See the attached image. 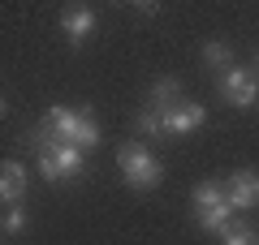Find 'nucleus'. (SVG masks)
<instances>
[{"label":"nucleus","mask_w":259,"mask_h":245,"mask_svg":"<svg viewBox=\"0 0 259 245\" xmlns=\"http://www.w3.org/2000/svg\"><path fill=\"white\" fill-rule=\"evenodd\" d=\"M225 198H229L233 211H246L259 202V172H233L229 185H225Z\"/></svg>","instance_id":"obj_6"},{"label":"nucleus","mask_w":259,"mask_h":245,"mask_svg":"<svg viewBox=\"0 0 259 245\" xmlns=\"http://www.w3.org/2000/svg\"><path fill=\"white\" fill-rule=\"evenodd\" d=\"M221 95H225V103H229V108H250V103L259 99V82H255V73L242 69V65H233V69L221 78Z\"/></svg>","instance_id":"obj_3"},{"label":"nucleus","mask_w":259,"mask_h":245,"mask_svg":"<svg viewBox=\"0 0 259 245\" xmlns=\"http://www.w3.org/2000/svg\"><path fill=\"white\" fill-rule=\"evenodd\" d=\"M44 125L52 129V138H61V142H78V112H74V108L56 103V108L48 112V120H44Z\"/></svg>","instance_id":"obj_8"},{"label":"nucleus","mask_w":259,"mask_h":245,"mask_svg":"<svg viewBox=\"0 0 259 245\" xmlns=\"http://www.w3.org/2000/svg\"><path fill=\"white\" fill-rule=\"evenodd\" d=\"M203 60L212 65V69H225V73L233 69V56H229V47H225V43H216V39H212V43H203Z\"/></svg>","instance_id":"obj_13"},{"label":"nucleus","mask_w":259,"mask_h":245,"mask_svg":"<svg viewBox=\"0 0 259 245\" xmlns=\"http://www.w3.org/2000/svg\"><path fill=\"white\" fill-rule=\"evenodd\" d=\"M26 228V211H22V202L18 207H5V232H22Z\"/></svg>","instance_id":"obj_16"},{"label":"nucleus","mask_w":259,"mask_h":245,"mask_svg":"<svg viewBox=\"0 0 259 245\" xmlns=\"http://www.w3.org/2000/svg\"><path fill=\"white\" fill-rule=\"evenodd\" d=\"M221 236H225V245H255V232H250V224H242V219H233Z\"/></svg>","instance_id":"obj_14"},{"label":"nucleus","mask_w":259,"mask_h":245,"mask_svg":"<svg viewBox=\"0 0 259 245\" xmlns=\"http://www.w3.org/2000/svg\"><path fill=\"white\" fill-rule=\"evenodd\" d=\"M22 194H26V172H22V163H5L0 168V198H5V207H18Z\"/></svg>","instance_id":"obj_7"},{"label":"nucleus","mask_w":259,"mask_h":245,"mask_svg":"<svg viewBox=\"0 0 259 245\" xmlns=\"http://www.w3.org/2000/svg\"><path fill=\"white\" fill-rule=\"evenodd\" d=\"M39 129H44V134H30V146L39 151V172H44V181H69V176H82V146L52 138L48 125H39Z\"/></svg>","instance_id":"obj_1"},{"label":"nucleus","mask_w":259,"mask_h":245,"mask_svg":"<svg viewBox=\"0 0 259 245\" xmlns=\"http://www.w3.org/2000/svg\"><path fill=\"white\" fill-rule=\"evenodd\" d=\"M95 142H100V125H95V116H91V112H78V142L74 146L87 151V146H95Z\"/></svg>","instance_id":"obj_12"},{"label":"nucleus","mask_w":259,"mask_h":245,"mask_svg":"<svg viewBox=\"0 0 259 245\" xmlns=\"http://www.w3.org/2000/svg\"><path fill=\"white\" fill-rule=\"evenodd\" d=\"M203 120H207V108L203 103H186V99L164 112V129L168 134H194V129H203Z\"/></svg>","instance_id":"obj_5"},{"label":"nucleus","mask_w":259,"mask_h":245,"mask_svg":"<svg viewBox=\"0 0 259 245\" xmlns=\"http://www.w3.org/2000/svg\"><path fill=\"white\" fill-rule=\"evenodd\" d=\"M61 30H65L69 43H87L91 30H95V9L91 5H69V9L61 13Z\"/></svg>","instance_id":"obj_4"},{"label":"nucleus","mask_w":259,"mask_h":245,"mask_svg":"<svg viewBox=\"0 0 259 245\" xmlns=\"http://www.w3.org/2000/svg\"><path fill=\"white\" fill-rule=\"evenodd\" d=\"M194 224L207 228V232H225V228L233 224V207H229V198L216 202V207H207V211H194Z\"/></svg>","instance_id":"obj_9"},{"label":"nucleus","mask_w":259,"mask_h":245,"mask_svg":"<svg viewBox=\"0 0 259 245\" xmlns=\"http://www.w3.org/2000/svg\"><path fill=\"white\" fill-rule=\"evenodd\" d=\"M117 168H121V176H125L130 190H156V185L164 181L160 159L147 151V146H139V142H125L117 151Z\"/></svg>","instance_id":"obj_2"},{"label":"nucleus","mask_w":259,"mask_h":245,"mask_svg":"<svg viewBox=\"0 0 259 245\" xmlns=\"http://www.w3.org/2000/svg\"><path fill=\"white\" fill-rule=\"evenodd\" d=\"M194 211H207V207H216V202H225V190L216 181H203V185H194Z\"/></svg>","instance_id":"obj_11"},{"label":"nucleus","mask_w":259,"mask_h":245,"mask_svg":"<svg viewBox=\"0 0 259 245\" xmlns=\"http://www.w3.org/2000/svg\"><path fill=\"white\" fill-rule=\"evenodd\" d=\"M139 129H143L147 138H164V134H168V129H164V112H156V108L143 112V116H139Z\"/></svg>","instance_id":"obj_15"},{"label":"nucleus","mask_w":259,"mask_h":245,"mask_svg":"<svg viewBox=\"0 0 259 245\" xmlns=\"http://www.w3.org/2000/svg\"><path fill=\"white\" fill-rule=\"evenodd\" d=\"M177 91H182V86H177V78H160L156 86H151V108L156 112H168V108H177Z\"/></svg>","instance_id":"obj_10"}]
</instances>
